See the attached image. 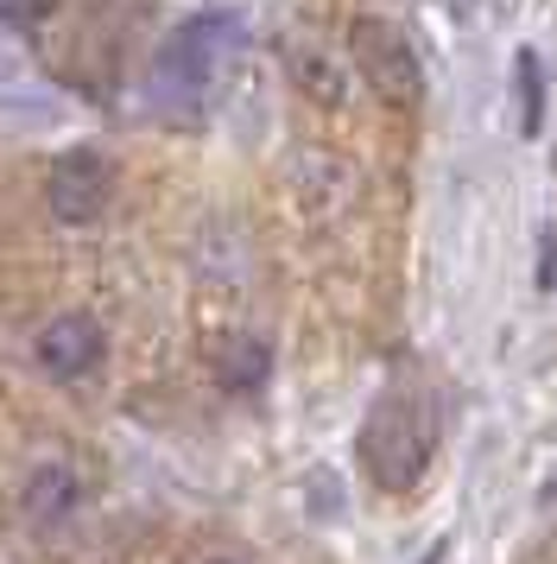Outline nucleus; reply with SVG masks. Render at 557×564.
<instances>
[{
    "instance_id": "9b49d317",
    "label": "nucleus",
    "mask_w": 557,
    "mask_h": 564,
    "mask_svg": "<svg viewBox=\"0 0 557 564\" xmlns=\"http://www.w3.org/2000/svg\"><path fill=\"white\" fill-rule=\"evenodd\" d=\"M444 552H450V539H430V545H425V558H418V564H444Z\"/></svg>"
},
{
    "instance_id": "9d476101",
    "label": "nucleus",
    "mask_w": 557,
    "mask_h": 564,
    "mask_svg": "<svg viewBox=\"0 0 557 564\" xmlns=\"http://www.w3.org/2000/svg\"><path fill=\"white\" fill-rule=\"evenodd\" d=\"M51 13H57V0H0V20L7 26H39Z\"/></svg>"
},
{
    "instance_id": "20e7f679",
    "label": "nucleus",
    "mask_w": 557,
    "mask_h": 564,
    "mask_svg": "<svg viewBox=\"0 0 557 564\" xmlns=\"http://www.w3.org/2000/svg\"><path fill=\"white\" fill-rule=\"evenodd\" d=\"M45 197H51V216L57 223H96L101 209H108V197H114V165H108V153H96V147L57 153L45 172Z\"/></svg>"
},
{
    "instance_id": "7ed1b4c3",
    "label": "nucleus",
    "mask_w": 557,
    "mask_h": 564,
    "mask_svg": "<svg viewBox=\"0 0 557 564\" xmlns=\"http://www.w3.org/2000/svg\"><path fill=\"white\" fill-rule=\"evenodd\" d=\"M234 39H241V26H234L228 13H197V20H184V26L165 39V52H159V89H165V96H203Z\"/></svg>"
},
{
    "instance_id": "f03ea898",
    "label": "nucleus",
    "mask_w": 557,
    "mask_h": 564,
    "mask_svg": "<svg viewBox=\"0 0 557 564\" xmlns=\"http://www.w3.org/2000/svg\"><path fill=\"white\" fill-rule=\"evenodd\" d=\"M349 52L361 64V77L374 83V96H386V102H400V108H412L425 96V64H418L412 39L393 20H354Z\"/></svg>"
},
{
    "instance_id": "0eeeda50",
    "label": "nucleus",
    "mask_w": 557,
    "mask_h": 564,
    "mask_svg": "<svg viewBox=\"0 0 557 564\" xmlns=\"http://www.w3.org/2000/svg\"><path fill=\"white\" fill-rule=\"evenodd\" d=\"M76 501H83V482H76L64 463H39V469H32V482H25V513H32L39 527L76 513Z\"/></svg>"
},
{
    "instance_id": "423d86ee",
    "label": "nucleus",
    "mask_w": 557,
    "mask_h": 564,
    "mask_svg": "<svg viewBox=\"0 0 557 564\" xmlns=\"http://www.w3.org/2000/svg\"><path fill=\"white\" fill-rule=\"evenodd\" d=\"M209 368H216V387H222V393H260L266 375H273V349H266L260 336H222L216 356H209Z\"/></svg>"
},
{
    "instance_id": "6e6552de",
    "label": "nucleus",
    "mask_w": 557,
    "mask_h": 564,
    "mask_svg": "<svg viewBox=\"0 0 557 564\" xmlns=\"http://www.w3.org/2000/svg\"><path fill=\"white\" fill-rule=\"evenodd\" d=\"M285 70L298 83L304 96H317V102H342L349 96V77H342V64L324 52H310V45H285Z\"/></svg>"
},
{
    "instance_id": "f257e3e1",
    "label": "nucleus",
    "mask_w": 557,
    "mask_h": 564,
    "mask_svg": "<svg viewBox=\"0 0 557 564\" xmlns=\"http://www.w3.org/2000/svg\"><path fill=\"white\" fill-rule=\"evenodd\" d=\"M430 451H437V412L425 393H380L374 412L361 419V469L380 495H412L425 482Z\"/></svg>"
},
{
    "instance_id": "f8f14e48",
    "label": "nucleus",
    "mask_w": 557,
    "mask_h": 564,
    "mask_svg": "<svg viewBox=\"0 0 557 564\" xmlns=\"http://www.w3.org/2000/svg\"><path fill=\"white\" fill-rule=\"evenodd\" d=\"M209 564H234V558H209Z\"/></svg>"
},
{
    "instance_id": "1a4fd4ad",
    "label": "nucleus",
    "mask_w": 557,
    "mask_h": 564,
    "mask_svg": "<svg viewBox=\"0 0 557 564\" xmlns=\"http://www.w3.org/2000/svg\"><path fill=\"white\" fill-rule=\"evenodd\" d=\"M513 77H520V128L538 133V128H545V64H538L532 45L513 52Z\"/></svg>"
},
{
    "instance_id": "39448f33",
    "label": "nucleus",
    "mask_w": 557,
    "mask_h": 564,
    "mask_svg": "<svg viewBox=\"0 0 557 564\" xmlns=\"http://www.w3.org/2000/svg\"><path fill=\"white\" fill-rule=\"evenodd\" d=\"M96 361H101V324L96 317L70 311V317L45 324V336H39V368H45V375L76 381V375H89Z\"/></svg>"
}]
</instances>
